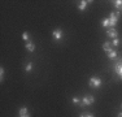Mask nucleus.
Wrapping results in <instances>:
<instances>
[{
  "label": "nucleus",
  "mask_w": 122,
  "mask_h": 117,
  "mask_svg": "<svg viewBox=\"0 0 122 117\" xmlns=\"http://www.w3.org/2000/svg\"><path fill=\"white\" fill-rule=\"evenodd\" d=\"M118 18H120V12H112L109 17V23H110V27H114L116 23L118 22Z\"/></svg>",
  "instance_id": "1"
},
{
  "label": "nucleus",
  "mask_w": 122,
  "mask_h": 117,
  "mask_svg": "<svg viewBox=\"0 0 122 117\" xmlns=\"http://www.w3.org/2000/svg\"><path fill=\"white\" fill-rule=\"evenodd\" d=\"M88 85L91 87H94V89H97V87L101 86V80L99 77H91L88 80Z\"/></svg>",
  "instance_id": "2"
},
{
  "label": "nucleus",
  "mask_w": 122,
  "mask_h": 117,
  "mask_svg": "<svg viewBox=\"0 0 122 117\" xmlns=\"http://www.w3.org/2000/svg\"><path fill=\"white\" fill-rule=\"evenodd\" d=\"M94 101H95V98L92 95H86V96H83V99H82L83 105H91Z\"/></svg>",
  "instance_id": "3"
},
{
  "label": "nucleus",
  "mask_w": 122,
  "mask_h": 117,
  "mask_svg": "<svg viewBox=\"0 0 122 117\" xmlns=\"http://www.w3.org/2000/svg\"><path fill=\"white\" fill-rule=\"evenodd\" d=\"M114 70H116V73L120 75V78L122 80V60L117 61V64L114 65Z\"/></svg>",
  "instance_id": "4"
},
{
  "label": "nucleus",
  "mask_w": 122,
  "mask_h": 117,
  "mask_svg": "<svg viewBox=\"0 0 122 117\" xmlns=\"http://www.w3.org/2000/svg\"><path fill=\"white\" fill-rule=\"evenodd\" d=\"M107 35H108L109 38L116 39V38H117V35H118V33H117V30H116L114 27H109L108 30H107Z\"/></svg>",
  "instance_id": "5"
},
{
  "label": "nucleus",
  "mask_w": 122,
  "mask_h": 117,
  "mask_svg": "<svg viewBox=\"0 0 122 117\" xmlns=\"http://www.w3.org/2000/svg\"><path fill=\"white\" fill-rule=\"evenodd\" d=\"M52 35H53V38H55L56 40H60L61 38H62V31H61L60 29H56V30H53Z\"/></svg>",
  "instance_id": "6"
},
{
  "label": "nucleus",
  "mask_w": 122,
  "mask_h": 117,
  "mask_svg": "<svg viewBox=\"0 0 122 117\" xmlns=\"http://www.w3.org/2000/svg\"><path fill=\"white\" fill-rule=\"evenodd\" d=\"M26 49H27L29 52H34V49H35V46H34V43L31 42V40H29V42H26Z\"/></svg>",
  "instance_id": "7"
},
{
  "label": "nucleus",
  "mask_w": 122,
  "mask_h": 117,
  "mask_svg": "<svg viewBox=\"0 0 122 117\" xmlns=\"http://www.w3.org/2000/svg\"><path fill=\"white\" fill-rule=\"evenodd\" d=\"M88 3H92V1H87V0H82V1H81V4H79V7H78V8H79V11H85Z\"/></svg>",
  "instance_id": "8"
},
{
  "label": "nucleus",
  "mask_w": 122,
  "mask_h": 117,
  "mask_svg": "<svg viewBox=\"0 0 122 117\" xmlns=\"http://www.w3.org/2000/svg\"><path fill=\"white\" fill-rule=\"evenodd\" d=\"M113 5H114V8H117V9H122V0H116V1H113Z\"/></svg>",
  "instance_id": "9"
},
{
  "label": "nucleus",
  "mask_w": 122,
  "mask_h": 117,
  "mask_svg": "<svg viewBox=\"0 0 122 117\" xmlns=\"http://www.w3.org/2000/svg\"><path fill=\"white\" fill-rule=\"evenodd\" d=\"M103 48H104V51H107V52H109L110 49H112V44H110V42H105L103 44Z\"/></svg>",
  "instance_id": "10"
},
{
  "label": "nucleus",
  "mask_w": 122,
  "mask_h": 117,
  "mask_svg": "<svg viewBox=\"0 0 122 117\" xmlns=\"http://www.w3.org/2000/svg\"><path fill=\"white\" fill-rule=\"evenodd\" d=\"M101 26H103V27H110L109 18H104L103 21H101Z\"/></svg>",
  "instance_id": "11"
},
{
  "label": "nucleus",
  "mask_w": 122,
  "mask_h": 117,
  "mask_svg": "<svg viewBox=\"0 0 122 117\" xmlns=\"http://www.w3.org/2000/svg\"><path fill=\"white\" fill-rule=\"evenodd\" d=\"M108 57L109 58H116L117 57V51H112V49H110L108 52Z\"/></svg>",
  "instance_id": "12"
},
{
  "label": "nucleus",
  "mask_w": 122,
  "mask_h": 117,
  "mask_svg": "<svg viewBox=\"0 0 122 117\" xmlns=\"http://www.w3.org/2000/svg\"><path fill=\"white\" fill-rule=\"evenodd\" d=\"M20 116H25V115H29L27 113V109H26V107H22L21 109H20Z\"/></svg>",
  "instance_id": "13"
},
{
  "label": "nucleus",
  "mask_w": 122,
  "mask_h": 117,
  "mask_svg": "<svg viewBox=\"0 0 122 117\" xmlns=\"http://www.w3.org/2000/svg\"><path fill=\"white\" fill-rule=\"evenodd\" d=\"M22 38H24L26 42H29V40H30V39H29V33H27V31H25V33L22 34Z\"/></svg>",
  "instance_id": "14"
},
{
  "label": "nucleus",
  "mask_w": 122,
  "mask_h": 117,
  "mask_svg": "<svg viewBox=\"0 0 122 117\" xmlns=\"http://www.w3.org/2000/svg\"><path fill=\"white\" fill-rule=\"evenodd\" d=\"M25 69H26V72H30V70L33 69V64H31V63H29L27 65H26V68H25Z\"/></svg>",
  "instance_id": "15"
},
{
  "label": "nucleus",
  "mask_w": 122,
  "mask_h": 117,
  "mask_svg": "<svg viewBox=\"0 0 122 117\" xmlns=\"http://www.w3.org/2000/svg\"><path fill=\"white\" fill-rule=\"evenodd\" d=\"M73 103H74V104H79V103H81L79 98H75V96H74V98H73Z\"/></svg>",
  "instance_id": "16"
},
{
  "label": "nucleus",
  "mask_w": 122,
  "mask_h": 117,
  "mask_svg": "<svg viewBox=\"0 0 122 117\" xmlns=\"http://www.w3.org/2000/svg\"><path fill=\"white\" fill-rule=\"evenodd\" d=\"M81 117H94V115H91V113H83V115H81Z\"/></svg>",
  "instance_id": "17"
},
{
  "label": "nucleus",
  "mask_w": 122,
  "mask_h": 117,
  "mask_svg": "<svg viewBox=\"0 0 122 117\" xmlns=\"http://www.w3.org/2000/svg\"><path fill=\"white\" fill-rule=\"evenodd\" d=\"M118 43H120V40H118V38H116V39H113V46H118Z\"/></svg>",
  "instance_id": "18"
},
{
  "label": "nucleus",
  "mask_w": 122,
  "mask_h": 117,
  "mask_svg": "<svg viewBox=\"0 0 122 117\" xmlns=\"http://www.w3.org/2000/svg\"><path fill=\"white\" fill-rule=\"evenodd\" d=\"M3 75H4V68L0 69V78H1V80H3Z\"/></svg>",
  "instance_id": "19"
},
{
  "label": "nucleus",
  "mask_w": 122,
  "mask_h": 117,
  "mask_svg": "<svg viewBox=\"0 0 122 117\" xmlns=\"http://www.w3.org/2000/svg\"><path fill=\"white\" fill-rule=\"evenodd\" d=\"M20 117H30V115H25V116H20Z\"/></svg>",
  "instance_id": "20"
},
{
  "label": "nucleus",
  "mask_w": 122,
  "mask_h": 117,
  "mask_svg": "<svg viewBox=\"0 0 122 117\" xmlns=\"http://www.w3.org/2000/svg\"><path fill=\"white\" fill-rule=\"evenodd\" d=\"M117 117H122V112H121V113H118V116H117Z\"/></svg>",
  "instance_id": "21"
}]
</instances>
